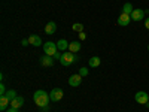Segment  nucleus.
Masks as SVG:
<instances>
[{
	"label": "nucleus",
	"mask_w": 149,
	"mask_h": 112,
	"mask_svg": "<svg viewBox=\"0 0 149 112\" xmlns=\"http://www.w3.org/2000/svg\"><path fill=\"white\" fill-rule=\"evenodd\" d=\"M33 100L39 108H45V106H48V103H49L51 99H49V93H46L43 90H37L34 93V96H33Z\"/></svg>",
	"instance_id": "f257e3e1"
},
{
	"label": "nucleus",
	"mask_w": 149,
	"mask_h": 112,
	"mask_svg": "<svg viewBox=\"0 0 149 112\" xmlns=\"http://www.w3.org/2000/svg\"><path fill=\"white\" fill-rule=\"evenodd\" d=\"M78 60V57H76V54H73V52H64L63 55H61V58H60V63L63 64V66H70V64H73L74 61Z\"/></svg>",
	"instance_id": "f03ea898"
},
{
	"label": "nucleus",
	"mask_w": 149,
	"mask_h": 112,
	"mask_svg": "<svg viewBox=\"0 0 149 112\" xmlns=\"http://www.w3.org/2000/svg\"><path fill=\"white\" fill-rule=\"evenodd\" d=\"M42 46H43V52H45L46 55H49V57H54V55L58 52L57 43H54V42H45Z\"/></svg>",
	"instance_id": "7ed1b4c3"
},
{
	"label": "nucleus",
	"mask_w": 149,
	"mask_h": 112,
	"mask_svg": "<svg viewBox=\"0 0 149 112\" xmlns=\"http://www.w3.org/2000/svg\"><path fill=\"white\" fill-rule=\"evenodd\" d=\"M134 100L139 105H145V106L149 108V94L146 91H137L134 96Z\"/></svg>",
	"instance_id": "20e7f679"
},
{
	"label": "nucleus",
	"mask_w": 149,
	"mask_h": 112,
	"mask_svg": "<svg viewBox=\"0 0 149 112\" xmlns=\"http://www.w3.org/2000/svg\"><path fill=\"white\" fill-rule=\"evenodd\" d=\"M133 20H131V15H128V14H125V12H121V15L118 17V26H121V27H127L128 24L131 22Z\"/></svg>",
	"instance_id": "39448f33"
},
{
	"label": "nucleus",
	"mask_w": 149,
	"mask_h": 112,
	"mask_svg": "<svg viewBox=\"0 0 149 112\" xmlns=\"http://www.w3.org/2000/svg\"><path fill=\"white\" fill-rule=\"evenodd\" d=\"M63 94H64V91L61 88H54L51 93H49V99H51L52 102H58V100L63 99Z\"/></svg>",
	"instance_id": "423d86ee"
},
{
	"label": "nucleus",
	"mask_w": 149,
	"mask_h": 112,
	"mask_svg": "<svg viewBox=\"0 0 149 112\" xmlns=\"http://www.w3.org/2000/svg\"><path fill=\"white\" fill-rule=\"evenodd\" d=\"M39 61H40V64L45 66V67H52V66H54V57H49V55H46V54H43Z\"/></svg>",
	"instance_id": "0eeeda50"
},
{
	"label": "nucleus",
	"mask_w": 149,
	"mask_h": 112,
	"mask_svg": "<svg viewBox=\"0 0 149 112\" xmlns=\"http://www.w3.org/2000/svg\"><path fill=\"white\" fill-rule=\"evenodd\" d=\"M145 18V9H134L131 12V20L133 21H142Z\"/></svg>",
	"instance_id": "6e6552de"
},
{
	"label": "nucleus",
	"mask_w": 149,
	"mask_h": 112,
	"mask_svg": "<svg viewBox=\"0 0 149 112\" xmlns=\"http://www.w3.org/2000/svg\"><path fill=\"white\" fill-rule=\"evenodd\" d=\"M81 82H82V76H81L79 73L72 75V76L69 78V85H70V87H79Z\"/></svg>",
	"instance_id": "1a4fd4ad"
},
{
	"label": "nucleus",
	"mask_w": 149,
	"mask_h": 112,
	"mask_svg": "<svg viewBox=\"0 0 149 112\" xmlns=\"http://www.w3.org/2000/svg\"><path fill=\"white\" fill-rule=\"evenodd\" d=\"M57 32V22L55 21H49L45 26V33L46 34H54Z\"/></svg>",
	"instance_id": "9d476101"
},
{
	"label": "nucleus",
	"mask_w": 149,
	"mask_h": 112,
	"mask_svg": "<svg viewBox=\"0 0 149 112\" xmlns=\"http://www.w3.org/2000/svg\"><path fill=\"white\" fill-rule=\"evenodd\" d=\"M29 42H30V45H33V46H40V45H43L40 36H37V34H31V36L29 37Z\"/></svg>",
	"instance_id": "9b49d317"
},
{
	"label": "nucleus",
	"mask_w": 149,
	"mask_h": 112,
	"mask_svg": "<svg viewBox=\"0 0 149 112\" xmlns=\"http://www.w3.org/2000/svg\"><path fill=\"white\" fill-rule=\"evenodd\" d=\"M22 105H24V99H22L21 96H17V97L14 99V100H10V106H12V108L19 109Z\"/></svg>",
	"instance_id": "f8f14e48"
},
{
	"label": "nucleus",
	"mask_w": 149,
	"mask_h": 112,
	"mask_svg": "<svg viewBox=\"0 0 149 112\" xmlns=\"http://www.w3.org/2000/svg\"><path fill=\"white\" fill-rule=\"evenodd\" d=\"M69 51L73 52V54H76L78 51H81V42H79V41L70 42V45H69Z\"/></svg>",
	"instance_id": "ddd939ff"
},
{
	"label": "nucleus",
	"mask_w": 149,
	"mask_h": 112,
	"mask_svg": "<svg viewBox=\"0 0 149 112\" xmlns=\"http://www.w3.org/2000/svg\"><path fill=\"white\" fill-rule=\"evenodd\" d=\"M8 106H10V100H9L6 96H0V109L6 111Z\"/></svg>",
	"instance_id": "4468645a"
},
{
	"label": "nucleus",
	"mask_w": 149,
	"mask_h": 112,
	"mask_svg": "<svg viewBox=\"0 0 149 112\" xmlns=\"http://www.w3.org/2000/svg\"><path fill=\"white\" fill-rule=\"evenodd\" d=\"M69 42L66 41V39H60L58 42H57V48H58V51H66V49H69Z\"/></svg>",
	"instance_id": "2eb2a0df"
},
{
	"label": "nucleus",
	"mask_w": 149,
	"mask_h": 112,
	"mask_svg": "<svg viewBox=\"0 0 149 112\" xmlns=\"http://www.w3.org/2000/svg\"><path fill=\"white\" fill-rule=\"evenodd\" d=\"M100 63H102L100 57H91V58H90V61H88L90 67H98V66H100Z\"/></svg>",
	"instance_id": "dca6fc26"
},
{
	"label": "nucleus",
	"mask_w": 149,
	"mask_h": 112,
	"mask_svg": "<svg viewBox=\"0 0 149 112\" xmlns=\"http://www.w3.org/2000/svg\"><path fill=\"white\" fill-rule=\"evenodd\" d=\"M133 10H134V8H133L131 3H124V6H122V12H125V14L131 15V12H133Z\"/></svg>",
	"instance_id": "f3484780"
},
{
	"label": "nucleus",
	"mask_w": 149,
	"mask_h": 112,
	"mask_svg": "<svg viewBox=\"0 0 149 112\" xmlns=\"http://www.w3.org/2000/svg\"><path fill=\"white\" fill-rule=\"evenodd\" d=\"M5 96H6V97L9 99V100H14V99H15V97H17L18 94H17V91H15V90H8Z\"/></svg>",
	"instance_id": "a211bd4d"
},
{
	"label": "nucleus",
	"mask_w": 149,
	"mask_h": 112,
	"mask_svg": "<svg viewBox=\"0 0 149 112\" xmlns=\"http://www.w3.org/2000/svg\"><path fill=\"white\" fill-rule=\"evenodd\" d=\"M72 29L74 30V32H78V33H81V32H84V26L81 22H74L73 26H72Z\"/></svg>",
	"instance_id": "6ab92c4d"
},
{
	"label": "nucleus",
	"mask_w": 149,
	"mask_h": 112,
	"mask_svg": "<svg viewBox=\"0 0 149 112\" xmlns=\"http://www.w3.org/2000/svg\"><path fill=\"white\" fill-rule=\"evenodd\" d=\"M88 73H90V72H88V67H81V69H79V75H81L82 78H84V76H88Z\"/></svg>",
	"instance_id": "aec40b11"
},
{
	"label": "nucleus",
	"mask_w": 149,
	"mask_h": 112,
	"mask_svg": "<svg viewBox=\"0 0 149 112\" xmlns=\"http://www.w3.org/2000/svg\"><path fill=\"white\" fill-rule=\"evenodd\" d=\"M6 94V87H5V82L0 84V96H5Z\"/></svg>",
	"instance_id": "412c9836"
},
{
	"label": "nucleus",
	"mask_w": 149,
	"mask_h": 112,
	"mask_svg": "<svg viewBox=\"0 0 149 112\" xmlns=\"http://www.w3.org/2000/svg\"><path fill=\"white\" fill-rule=\"evenodd\" d=\"M78 34H79V39H81V41H85V39H86V34H85L84 32H81V33H78Z\"/></svg>",
	"instance_id": "4be33fe9"
},
{
	"label": "nucleus",
	"mask_w": 149,
	"mask_h": 112,
	"mask_svg": "<svg viewBox=\"0 0 149 112\" xmlns=\"http://www.w3.org/2000/svg\"><path fill=\"white\" fill-rule=\"evenodd\" d=\"M5 112H18V109H17V108H12V106H9V108H8Z\"/></svg>",
	"instance_id": "5701e85b"
},
{
	"label": "nucleus",
	"mask_w": 149,
	"mask_h": 112,
	"mask_svg": "<svg viewBox=\"0 0 149 112\" xmlns=\"http://www.w3.org/2000/svg\"><path fill=\"white\" fill-rule=\"evenodd\" d=\"M21 45H22V46H27V45H30V42H29V39H24V41L21 42Z\"/></svg>",
	"instance_id": "b1692460"
},
{
	"label": "nucleus",
	"mask_w": 149,
	"mask_h": 112,
	"mask_svg": "<svg viewBox=\"0 0 149 112\" xmlns=\"http://www.w3.org/2000/svg\"><path fill=\"white\" fill-rule=\"evenodd\" d=\"M61 55H63L61 52H57V54L54 55V60H55V58H57V60H60V58H61Z\"/></svg>",
	"instance_id": "393cba45"
},
{
	"label": "nucleus",
	"mask_w": 149,
	"mask_h": 112,
	"mask_svg": "<svg viewBox=\"0 0 149 112\" xmlns=\"http://www.w3.org/2000/svg\"><path fill=\"white\" fill-rule=\"evenodd\" d=\"M145 27L149 30V18H146V20H145Z\"/></svg>",
	"instance_id": "a878e982"
},
{
	"label": "nucleus",
	"mask_w": 149,
	"mask_h": 112,
	"mask_svg": "<svg viewBox=\"0 0 149 112\" xmlns=\"http://www.w3.org/2000/svg\"><path fill=\"white\" fill-rule=\"evenodd\" d=\"M148 51H149V45H148Z\"/></svg>",
	"instance_id": "bb28decb"
}]
</instances>
